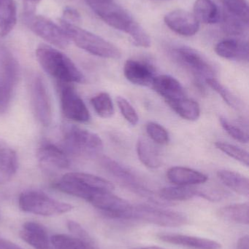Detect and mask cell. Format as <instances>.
<instances>
[{"instance_id": "cell-1", "label": "cell", "mask_w": 249, "mask_h": 249, "mask_svg": "<svg viewBox=\"0 0 249 249\" xmlns=\"http://www.w3.org/2000/svg\"><path fill=\"white\" fill-rule=\"evenodd\" d=\"M92 10L111 27L127 34L134 45L149 48L151 39L143 28L115 0H86Z\"/></svg>"}, {"instance_id": "cell-2", "label": "cell", "mask_w": 249, "mask_h": 249, "mask_svg": "<svg viewBox=\"0 0 249 249\" xmlns=\"http://www.w3.org/2000/svg\"><path fill=\"white\" fill-rule=\"evenodd\" d=\"M36 57L42 68L58 83H86L84 74L68 56L58 50L41 45L37 48Z\"/></svg>"}, {"instance_id": "cell-3", "label": "cell", "mask_w": 249, "mask_h": 249, "mask_svg": "<svg viewBox=\"0 0 249 249\" xmlns=\"http://www.w3.org/2000/svg\"><path fill=\"white\" fill-rule=\"evenodd\" d=\"M60 25L70 42H74L80 49L101 58L118 59L121 56V51L115 45L101 36L62 19L60 20Z\"/></svg>"}, {"instance_id": "cell-4", "label": "cell", "mask_w": 249, "mask_h": 249, "mask_svg": "<svg viewBox=\"0 0 249 249\" xmlns=\"http://www.w3.org/2000/svg\"><path fill=\"white\" fill-rule=\"evenodd\" d=\"M118 219L138 220L167 228H176L187 225L188 219L184 213L158 209L146 205H131Z\"/></svg>"}, {"instance_id": "cell-5", "label": "cell", "mask_w": 249, "mask_h": 249, "mask_svg": "<svg viewBox=\"0 0 249 249\" xmlns=\"http://www.w3.org/2000/svg\"><path fill=\"white\" fill-rule=\"evenodd\" d=\"M19 206L20 210L26 213L44 216L61 215L73 209L71 204L56 200L38 190L22 193L19 196Z\"/></svg>"}, {"instance_id": "cell-6", "label": "cell", "mask_w": 249, "mask_h": 249, "mask_svg": "<svg viewBox=\"0 0 249 249\" xmlns=\"http://www.w3.org/2000/svg\"><path fill=\"white\" fill-rule=\"evenodd\" d=\"M66 150L78 156H92L103 149V142L96 133L76 126H69L63 135Z\"/></svg>"}, {"instance_id": "cell-7", "label": "cell", "mask_w": 249, "mask_h": 249, "mask_svg": "<svg viewBox=\"0 0 249 249\" xmlns=\"http://www.w3.org/2000/svg\"><path fill=\"white\" fill-rule=\"evenodd\" d=\"M19 76L17 61L10 53L0 48V114L10 106Z\"/></svg>"}, {"instance_id": "cell-8", "label": "cell", "mask_w": 249, "mask_h": 249, "mask_svg": "<svg viewBox=\"0 0 249 249\" xmlns=\"http://www.w3.org/2000/svg\"><path fill=\"white\" fill-rule=\"evenodd\" d=\"M24 21L35 35L57 48L65 49L70 45V39L62 27L50 19L28 13L25 14Z\"/></svg>"}, {"instance_id": "cell-9", "label": "cell", "mask_w": 249, "mask_h": 249, "mask_svg": "<svg viewBox=\"0 0 249 249\" xmlns=\"http://www.w3.org/2000/svg\"><path fill=\"white\" fill-rule=\"evenodd\" d=\"M172 53L178 62L194 75L205 80L214 77L215 67L206 57L196 50L186 46L178 47L174 48Z\"/></svg>"}, {"instance_id": "cell-10", "label": "cell", "mask_w": 249, "mask_h": 249, "mask_svg": "<svg viewBox=\"0 0 249 249\" xmlns=\"http://www.w3.org/2000/svg\"><path fill=\"white\" fill-rule=\"evenodd\" d=\"M61 109L66 118L79 123L90 120L87 107L70 83H58Z\"/></svg>"}, {"instance_id": "cell-11", "label": "cell", "mask_w": 249, "mask_h": 249, "mask_svg": "<svg viewBox=\"0 0 249 249\" xmlns=\"http://www.w3.org/2000/svg\"><path fill=\"white\" fill-rule=\"evenodd\" d=\"M32 102L37 119L43 126H48L52 121L51 99L42 77L37 76L32 85Z\"/></svg>"}, {"instance_id": "cell-12", "label": "cell", "mask_w": 249, "mask_h": 249, "mask_svg": "<svg viewBox=\"0 0 249 249\" xmlns=\"http://www.w3.org/2000/svg\"><path fill=\"white\" fill-rule=\"evenodd\" d=\"M164 20L171 30L181 36H193L200 28V22L194 14L186 10H172L165 16Z\"/></svg>"}, {"instance_id": "cell-13", "label": "cell", "mask_w": 249, "mask_h": 249, "mask_svg": "<svg viewBox=\"0 0 249 249\" xmlns=\"http://www.w3.org/2000/svg\"><path fill=\"white\" fill-rule=\"evenodd\" d=\"M37 157L42 165L51 169H67L70 165L65 152L48 140L41 142L37 151Z\"/></svg>"}, {"instance_id": "cell-14", "label": "cell", "mask_w": 249, "mask_h": 249, "mask_svg": "<svg viewBox=\"0 0 249 249\" xmlns=\"http://www.w3.org/2000/svg\"><path fill=\"white\" fill-rule=\"evenodd\" d=\"M89 203L96 209L114 218L118 217L131 206L127 200L108 191L97 192Z\"/></svg>"}, {"instance_id": "cell-15", "label": "cell", "mask_w": 249, "mask_h": 249, "mask_svg": "<svg viewBox=\"0 0 249 249\" xmlns=\"http://www.w3.org/2000/svg\"><path fill=\"white\" fill-rule=\"evenodd\" d=\"M124 74L126 79L136 86L149 87L154 80V69L147 63L130 59L124 66Z\"/></svg>"}, {"instance_id": "cell-16", "label": "cell", "mask_w": 249, "mask_h": 249, "mask_svg": "<svg viewBox=\"0 0 249 249\" xmlns=\"http://www.w3.org/2000/svg\"><path fill=\"white\" fill-rule=\"evenodd\" d=\"M101 164L110 174L122 181L127 187L140 194L150 196V193L140 184L137 177L128 168L108 157L102 158Z\"/></svg>"}, {"instance_id": "cell-17", "label": "cell", "mask_w": 249, "mask_h": 249, "mask_svg": "<svg viewBox=\"0 0 249 249\" xmlns=\"http://www.w3.org/2000/svg\"><path fill=\"white\" fill-rule=\"evenodd\" d=\"M23 241L35 249H51V238L45 227L35 222H26L20 231Z\"/></svg>"}, {"instance_id": "cell-18", "label": "cell", "mask_w": 249, "mask_h": 249, "mask_svg": "<svg viewBox=\"0 0 249 249\" xmlns=\"http://www.w3.org/2000/svg\"><path fill=\"white\" fill-rule=\"evenodd\" d=\"M155 92L165 99V102L186 97L185 90L177 79L171 75L156 76L152 85Z\"/></svg>"}, {"instance_id": "cell-19", "label": "cell", "mask_w": 249, "mask_h": 249, "mask_svg": "<svg viewBox=\"0 0 249 249\" xmlns=\"http://www.w3.org/2000/svg\"><path fill=\"white\" fill-rule=\"evenodd\" d=\"M157 238L163 242L195 249H220L221 244L213 240L181 234L160 233Z\"/></svg>"}, {"instance_id": "cell-20", "label": "cell", "mask_w": 249, "mask_h": 249, "mask_svg": "<svg viewBox=\"0 0 249 249\" xmlns=\"http://www.w3.org/2000/svg\"><path fill=\"white\" fill-rule=\"evenodd\" d=\"M215 51L219 56L225 59L242 61L249 60V45L247 41L224 39L216 45Z\"/></svg>"}, {"instance_id": "cell-21", "label": "cell", "mask_w": 249, "mask_h": 249, "mask_svg": "<svg viewBox=\"0 0 249 249\" xmlns=\"http://www.w3.org/2000/svg\"><path fill=\"white\" fill-rule=\"evenodd\" d=\"M168 180L178 186H193L204 184L209 178L206 174L192 168L174 166L167 172Z\"/></svg>"}, {"instance_id": "cell-22", "label": "cell", "mask_w": 249, "mask_h": 249, "mask_svg": "<svg viewBox=\"0 0 249 249\" xmlns=\"http://www.w3.org/2000/svg\"><path fill=\"white\" fill-rule=\"evenodd\" d=\"M140 162L151 169H156L162 165V158L154 145L145 137H140L136 146Z\"/></svg>"}, {"instance_id": "cell-23", "label": "cell", "mask_w": 249, "mask_h": 249, "mask_svg": "<svg viewBox=\"0 0 249 249\" xmlns=\"http://www.w3.org/2000/svg\"><path fill=\"white\" fill-rule=\"evenodd\" d=\"M218 177L228 188L245 197L249 195V180L245 176L235 171L221 170L218 171Z\"/></svg>"}, {"instance_id": "cell-24", "label": "cell", "mask_w": 249, "mask_h": 249, "mask_svg": "<svg viewBox=\"0 0 249 249\" xmlns=\"http://www.w3.org/2000/svg\"><path fill=\"white\" fill-rule=\"evenodd\" d=\"M18 157L13 149L0 145V184L8 182L16 174Z\"/></svg>"}, {"instance_id": "cell-25", "label": "cell", "mask_w": 249, "mask_h": 249, "mask_svg": "<svg viewBox=\"0 0 249 249\" xmlns=\"http://www.w3.org/2000/svg\"><path fill=\"white\" fill-rule=\"evenodd\" d=\"M193 14L199 22L206 24L218 23L222 18L219 7L212 0H196Z\"/></svg>"}, {"instance_id": "cell-26", "label": "cell", "mask_w": 249, "mask_h": 249, "mask_svg": "<svg viewBox=\"0 0 249 249\" xmlns=\"http://www.w3.org/2000/svg\"><path fill=\"white\" fill-rule=\"evenodd\" d=\"M168 106L181 118L189 121H196L200 116V107L192 99L184 97L166 102Z\"/></svg>"}, {"instance_id": "cell-27", "label": "cell", "mask_w": 249, "mask_h": 249, "mask_svg": "<svg viewBox=\"0 0 249 249\" xmlns=\"http://www.w3.org/2000/svg\"><path fill=\"white\" fill-rule=\"evenodd\" d=\"M17 21V9L14 0H0V36H7Z\"/></svg>"}, {"instance_id": "cell-28", "label": "cell", "mask_w": 249, "mask_h": 249, "mask_svg": "<svg viewBox=\"0 0 249 249\" xmlns=\"http://www.w3.org/2000/svg\"><path fill=\"white\" fill-rule=\"evenodd\" d=\"M217 215L224 220L241 225L249 223V206L248 203H236L221 208Z\"/></svg>"}, {"instance_id": "cell-29", "label": "cell", "mask_w": 249, "mask_h": 249, "mask_svg": "<svg viewBox=\"0 0 249 249\" xmlns=\"http://www.w3.org/2000/svg\"><path fill=\"white\" fill-rule=\"evenodd\" d=\"M198 194V190L192 186L164 187L159 190V197L167 201H184L190 200Z\"/></svg>"}, {"instance_id": "cell-30", "label": "cell", "mask_w": 249, "mask_h": 249, "mask_svg": "<svg viewBox=\"0 0 249 249\" xmlns=\"http://www.w3.org/2000/svg\"><path fill=\"white\" fill-rule=\"evenodd\" d=\"M210 86L211 89L216 91L222 98L225 103L231 108L240 110L243 108V103L241 99L232 93L229 89H227L222 83H219L215 77L205 80Z\"/></svg>"}, {"instance_id": "cell-31", "label": "cell", "mask_w": 249, "mask_h": 249, "mask_svg": "<svg viewBox=\"0 0 249 249\" xmlns=\"http://www.w3.org/2000/svg\"><path fill=\"white\" fill-rule=\"evenodd\" d=\"M91 104L96 113L103 119L112 118L114 106L112 99L108 93L102 92L91 99Z\"/></svg>"}, {"instance_id": "cell-32", "label": "cell", "mask_w": 249, "mask_h": 249, "mask_svg": "<svg viewBox=\"0 0 249 249\" xmlns=\"http://www.w3.org/2000/svg\"><path fill=\"white\" fill-rule=\"evenodd\" d=\"M224 5V13L249 23V5L246 0H219Z\"/></svg>"}, {"instance_id": "cell-33", "label": "cell", "mask_w": 249, "mask_h": 249, "mask_svg": "<svg viewBox=\"0 0 249 249\" xmlns=\"http://www.w3.org/2000/svg\"><path fill=\"white\" fill-rule=\"evenodd\" d=\"M215 146L219 150L226 154L235 160L241 162L243 165L248 167L249 165V152L245 149L223 142H217L215 143Z\"/></svg>"}, {"instance_id": "cell-34", "label": "cell", "mask_w": 249, "mask_h": 249, "mask_svg": "<svg viewBox=\"0 0 249 249\" xmlns=\"http://www.w3.org/2000/svg\"><path fill=\"white\" fill-rule=\"evenodd\" d=\"M223 28L226 33L231 35H242L247 32L249 23L244 20L230 16L227 13H223Z\"/></svg>"}, {"instance_id": "cell-35", "label": "cell", "mask_w": 249, "mask_h": 249, "mask_svg": "<svg viewBox=\"0 0 249 249\" xmlns=\"http://www.w3.org/2000/svg\"><path fill=\"white\" fill-rule=\"evenodd\" d=\"M146 132L153 142L158 144H167L169 142L170 136L168 130L155 122H149L146 124Z\"/></svg>"}, {"instance_id": "cell-36", "label": "cell", "mask_w": 249, "mask_h": 249, "mask_svg": "<svg viewBox=\"0 0 249 249\" xmlns=\"http://www.w3.org/2000/svg\"><path fill=\"white\" fill-rule=\"evenodd\" d=\"M116 103L124 119L129 124H133V125H136L138 123L139 117L131 104L121 96H117Z\"/></svg>"}, {"instance_id": "cell-37", "label": "cell", "mask_w": 249, "mask_h": 249, "mask_svg": "<svg viewBox=\"0 0 249 249\" xmlns=\"http://www.w3.org/2000/svg\"><path fill=\"white\" fill-rule=\"evenodd\" d=\"M219 122L224 130L235 140L241 143H247L249 142V136L247 133L238 126L231 124L227 118L220 117Z\"/></svg>"}, {"instance_id": "cell-38", "label": "cell", "mask_w": 249, "mask_h": 249, "mask_svg": "<svg viewBox=\"0 0 249 249\" xmlns=\"http://www.w3.org/2000/svg\"><path fill=\"white\" fill-rule=\"evenodd\" d=\"M67 226H68L69 231L73 234L74 236L80 238L89 244L96 245L95 240L91 237L89 232L77 222H74V221H69Z\"/></svg>"}, {"instance_id": "cell-39", "label": "cell", "mask_w": 249, "mask_h": 249, "mask_svg": "<svg viewBox=\"0 0 249 249\" xmlns=\"http://www.w3.org/2000/svg\"><path fill=\"white\" fill-rule=\"evenodd\" d=\"M63 17L64 18H63L62 20L71 23H76L80 20V15L77 13V10L70 8V7H67L64 10Z\"/></svg>"}, {"instance_id": "cell-40", "label": "cell", "mask_w": 249, "mask_h": 249, "mask_svg": "<svg viewBox=\"0 0 249 249\" xmlns=\"http://www.w3.org/2000/svg\"><path fill=\"white\" fill-rule=\"evenodd\" d=\"M0 249H23L14 243L0 237Z\"/></svg>"}, {"instance_id": "cell-41", "label": "cell", "mask_w": 249, "mask_h": 249, "mask_svg": "<svg viewBox=\"0 0 249 249\" xmlns=\"http://www.w3.org/2000/svg\"><path fill=\"white\" fill-rule=\"evenodd\" d=\"M237 249H249V239L248 235L240 238L237 245Z\"/></svg>"}, {"instance_id": "cell-42", "label": "cell", "mask_w": 249, "mask_h": 249, "mask_svg": "<svg viewBox=\"0 0 249 249\" xmlns=\"http://www.w3.org/2000/svg\"><path fill=\"white\" fill-rule=\"evenodd\" d=\"M166 249L162 248V247H143V248H138V249Z\"/></svg>"}, {"instance_id": "cell-43", "label": "cell", "mask_w": 249, "mask_h": 249, "mask_svg": "<svg viewBox=\"0 0 249 249\" xmlns=\"http://www.w3.org/2000/svg\"><path fill=\"white\" fill-rule=\"evenodd\" d=\"M28 1H32V2H38V1H40V0H26Z\"/></svg>"}]
</instances>
